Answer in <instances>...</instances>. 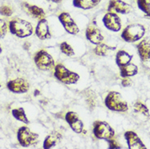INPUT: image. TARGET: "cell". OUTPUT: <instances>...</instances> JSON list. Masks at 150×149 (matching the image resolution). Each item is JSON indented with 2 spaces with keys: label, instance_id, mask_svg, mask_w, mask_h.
<instances>
[{
  "label": "cell",
  "instance_id": "cell-1",
  "mask_svg": "<svg viewBox=\"0 0 150 149\" xmlns=\"http://www.w3.org/2000/svg\"><path fill=\"white\" fill-rule=\"evenodd\" d=\"M8 27L10 33L20 38L30 37L34 32L33 26L29 21L18 17L10 20Z\"/></svg>",
  "mask_w": 150,
  "mask_h": 149
},
{
  "label": "cell",
  "instance_id": "cell-2",
  "mask_svg": "<svg viewBox=\"0 0 150 149\" xmlns=\"http://www.w3.org/2000/svg\"><path fill=\"white\" fill-rule=\"evenodd\" d=\"M105 105L109 110L113 112H124L128 110L127 103L121 94L117 91H110L108 93L105 97Z\"/></svg>",
  "mask_w": 150,
  "mask_h": 149
},
{
  "label": "cell",
  "instance_id": "cell-3",
  "mask_svg": "<svg viewBox=\"0 0 150 149\" xmlns=\"http://www.w3.org/2000/svg\"><path fill=\"white\" fill-rule=\"evenodd\" d=\"M54 77L59 82L66 85H72L77 83L80 78L77 73L70 71L61 64H58L54 67Z\"/></svg>",
  "mask_w": 150,
  "mask_h": 149
},
{
  "label": "cell",
  "instance_id": "cell-4",
  "mask_svg": "<svg viewBox=\"0 0 150 149\" xmlns=\"http://www.w3.org/2000/svg\"><path fill=\"white\" fill-rule=\"evenodd\" d=\"M145 31V28L141 24H131L124 29L121 37L125 42H135L144 37Z\"/></svg>",
  "mask_w": 150,
  "mask_h": 149
},
{
  "label": "cell",
  "instance_id": "cell-5",
  "mask_svg": "<svg viewBox=\"0 0 150 149\" xmlns=\"http://www.w3.org/2000/svg\"><path fill=\"white\" fill-rule=\"evenodd\" d=\"M93 134L98 139L108 141L114 137L115 131L108 122L104 121H96L93 124Z\"/></svg>",
  "mask_w": 150,
  "mask_h": 149
},
{
  "label": "cell",
  "instance_id": "cell-6",
  "mask_svg": "<svg viewBox=\"0 0 150 149\" xmlns=\"http://www.w3.org/2000/svg\"><path fill=\"white\" fill-rule=\"evenodd\" d=\"M17 140L20 145L24 148H28L30 146L34 145L38 141L39 135L30 130L29 127L21 126L17 131Z\"/></svg>",
  "mask_w": 150,
  "mask_h": 149
},
{
  "label": "cell",
  "instance_id": "cell-7",
  "mask_svg": "<svg viewBox=\"0 0 150 149\" xmlns=\"http://www.w3.org/2000/svg\"><path fill=\"white\" fill-rule=\"evenodd\" d=\"M34 64L38 69L48 71L55 67V60L53 57L46 50H39L34 56Z\"/></svg>",
  "mask_w": 150,
  "mask_h": 149
},
{
  "label": "cell",
  "instance_id": "cell-8",
  "mask_svg": "<svg viewBox=\"0 0 150 149\" xmlns=\"http://www.w3.org/2000/svg\"><path fill=\"white\" fill-rule=\"evenodd\" d=\"M103 24L106 29L112 32H118L122 29V20L115 12L109 11L102 19Z\"/></svg>",
  "mask_w": 150,
  "mask_h": 149
},
{
  "label": "cell",
  "instance_id": "cell-9",
  "mask_svg": "<svg viewBox=\"0 0 150 149\" xmlns=\"http://www.w3.org/2000/svg\"><path fill=\"white\" fill-rule=\"evenodd\" d=\"M59 20L63 25L65 31L72 35H76L79 33V28L76 24L74 19L72 18L69 13L68 12H61L59 16Z\"/></svg>",
  "mask_w": 150,
  "mask_h": 149
},
{
  "label": "cell",
  "instance_id": "cell-10",
  "mask_svg": "<svg viewBox=\"0 0 150 149\" xmlns=\"http://www.w3.org/2000/svg\"><path fill=\"white\" fill-rule=\"evenodd\" d=\"M7 88L12 93L24 94L28 92L30 89V83L23 78L11 80L7 83Z\"/></svg>",
  "mask_w": 150,
  "mask_h": 149
},
{
  "label": "cell",
  "instance_id": "cell-11",
  "mask_svg": "<svg viewBox=\"0 0 150 149\" xmlns=\"http://www.w3.org/2000/svg\"><path fill=\"white\" fill-rule=\"evenodd\" d=\"M64 119L66 122L69 125V126L73 131L77 134H81L83 133V129H84V125L83 122L80 120L78 114L74 112H68L65 114Z\"/></svg>",
  "mask_w": 150,
  "mask_h": 149
},
{
  "label": "cell",
  "instance_id": "cell-12",
  "mask_svg": "<svg viewBox=\"0 0 150 149\" xmlns=\"http://www.w3.org/2000/svg\"><path fill=\"white\" fill-rule=\"evenodd\" d=\"M86 37L88 41L95 45L101 43L104 40V36L101 31L94 24H91L86 28Z\"/></svg>",
  "mask_w": 150,
  "mask_h": 149
},
{
  "label": "cell",
  "instance_id": "cell-13",
  "mask_svg": "<svg viewBox=\"0 0 150 149\" xmlns=\"http://www.w3.org/2000/svg\"><path fill=\"white\" fill-rule=\"evenodd\" d=\"M131 6L122 0H110L108 6V11L120 13V14H128L131 11Z\"/></svg>",
  "mask_w": 150,
  "mask_h": 149
},
{
  "label": "cell",
  "instance_id": "cell-14",
  "mask_svg": "<svg viewBox=\"0 0 150 149\" xmlns=\"http://www.w3.org/2000/svg\"><path fill=\"white\" fill-rule=\"evenodd\" d=\"M124 137L129 149H146V147L144 144L142 140L134 131H127L124 134Z\"/></svg>",
  "mask_w": 150,
  "mask_h": 149
},
{
  "label": "cell",
  "instance_id": "cell-15",
  "mask_svg": "<svg viewBox=\"0 0 150 149\" xmlns=\"http://www.w3.org/2000/svg\"><path fill=\"white\" fill-rule=\"evenodd\" d=\"M35 34L40 40H47L52 37L48 23L45 18L38 20L35 29Z\"/></svg>",
  "mask_w": 150,
  "mask_h": 149
},
{
  "label": "cell",
  "instance_id": "cell-16",
  "mask_svg": "<svg viewBox=\"0 0 150 149\" xmlns=\"http://www.w3.org/2000/svg\"><path fill=\"white\" fill-rule=\"evenodd\" d=\"M23 8L25 9V11L29 15H30L34 18L38 19V20L45 18L46 13L44 10L36 5H30L27 3H24Z\"/></svg>",
  "mask_w": 150,
  "mask_h": 149
},
{
  "label": "cell",
  "instance_id": "cell-17",
  "mask_svg": "<svg viewBox=\"0 0 150 149\" xmlns=\"http://www.w3.org/2000/svg\"><path fill=\"white\" fill-rule=\"evenodd\" d=\"M62 134L58 131H52L51 134H49L44 139L43 142V148L50 149L57 145L62 139Z\"/></svg>",
  "mask_w": 150,
  "mask_h": 149
},
{
  "label": "cell",
  "instance_id": "cell-18",
  "mask_svg": "<svg viewBox=\"0 0 150 149\" xmlns=\"http://www.w3.org/2000/svg\"><path fill=\"white\" fill-rule=\"evenodd\" d=\"M137 52L139 54L140 60L145 62L150 60V42L147 40H142L137 46Z\"/></svg>",
  "mask_w": 150,
  "mask_h": 149
},
{
  "label": "cell",
  "instance_id": "cell-19",
  "mask_svg": "<svg viewBox=\"0 0 150 149\" xmlns=\"http://www.w3.org/2000/svg\"><path fill=\"white\" fill-rule=\"evenodd\" d=\"M102 0H73V5L75 8L83 10H89L96 8Z\"/></svg>",
  "mask_w": 150,
  "mask_h": 149
},
{
  "label": "cell",
  "instance_id": "cell-20",
  "mask_svg": "<svg viewBox=\"0 0 150 149\" xmlns=\"http://www.w3.org/2000/svg\"><path fill=\"white\" fill-rule=\"evenodd\" d=\"M119 68H120V75L122 78H131L138 73V67L131 62L122 66Z\"/></svg>",
  "mask_w": 150,
  "mask_h": 149
},
{
  "label": "cell",
  "instance_id": "cell-21",
  "mask_svg": "<svg viewBox=\"0 0 150 149\" xmlns=\"http://www.w3.org/2000/svg\"><path fill=\"white\" fill-rule=\"evenodd\" d=\"M131 60H132V56L130 55L127 52H126L124 50H120L117 52L115 60H116L117 65L119 68L127 64L130 63Z\"/></svg>",
  "mask_w": 150,
  "mask_h": 149
},
{
  "label": "cell",
  "instance_id": "cell-22",
  "mask_svg": "<svg viewBox=\"0 0 150 149\" xmlns=\"http://www.w3.org/2000/svg\"><path fill=\"white\" fill-rule=\"evenodd\" d=\"M116 50L115 47H110L109 45L105 44V43H100L96 45V48L94 49V52L96 56H108L112 52Z\"/></svg>",
  "mask_w": 150,
  "mask_h": 149
},
{
  "label": "cell",
  "instance_id": "cell-23",
  "mask_svg": "<svg viewBox=\"0 0 150 149\" xmlns=\"http://www.w3.org/2000/svg\"><path fill=\"white\" fill-rule=\"evenodd\" d=\"M11 114L14 117V118L16 119L21 122L25 123V124H30V121L27 117L26 114H25V111L23 108H14L11 110Z\"/></svg>",
  "mask_w": 150,
  "mask_h": 149
},
{
  "label": "cell",
  "instance_id": "cell-24",
  "mask_svg": "<svg viewBox=\"0 0 150 149\" xmlns=\"http://www.w3.org/2000/svg\"><path fill=\"white\" fill-rule=\"evenodd\" d=\"M134 110H135V112L141 113V114H143L146 117H150L149 110L148 107L144 104H143L142 102H140V101L135 102V104L134 105Z\"/></svg>",
  "mask_w": 150,
  "mask_h": 149
},
{
  "label": "cell",
  "instance_id": "cell-25",
  "mask_svg": "<svg viewBox=\"0 0 150 149\" xmlns=\"http://www.w3.org/2000/svg\"><path fill=\"white\" fill-rule=\"evenodd\" d=\"M137 5L147 16L150 17V0H137Z\"/></svg>",
  "mask_w": 150,
  "mask_h": 149
},
{
  "label": "cell",
  "instance_id": "cell-26",
  "mask_svg": "<svg viewBox=\"0 0 150 149\" xmlns=\"http://www.w3.org/2000/svg\"><path fill=\"white\" fill-rule=\"evenodd\" d=\"M60 50L61 52L67 56H74V50L67 42H63L60 44Z\"/></svg>",
  "mask_w": 150,
  "mask_h": 149
},
{
  "label": "cell",
  "instance_id": "cell-27",
  "mask_svg": "<svg viewBox=\"0 0 150 149\" xmlns=\"http://www.w3.org/2000/svg\"><path fill=\"white\" fill-rule=\"evenodd\" d=\"M13 13V10L11 7L7 6V5H4L0 8V14L2 16H11Z\"/></svg>",
  "mask_w": 150,
  "mask_h": 149
},
{
  "label": "cell",
  "instance_id": "cell-28",
  "mask_svg": "<svg viewBox=\"0 0 150 149\" xmlns=\"http://www.w3.org/2000/svg\"><path fill=\"white\" fill-rule=\"evenodd\" d=\"M8 32V25L7 23L4 21L3 19L0 18V37L3 38Z\"/></svg>",
  "mask_w": 150,
  "mask_h": 149
},
{
  "label": "cell",
  "instance_id": "cell-29",
  "mask_svg": "<svg viewBox=\"0 0 150 149\" xmlns=\"http://www.w3.org/2000/svg\"><path fill=\"white\" fill-rule=\"evenodd\" d=\"M109 142V148L110 149H115V148H122V146L117 142L116 139L112 138L111 139L108 140Z\"/></svg>",
  "mask_w": 150,
  "mask_h": 149
},
{
  "label": "cell",
  "instance_id": "cell-30",
  "mask_svg": "<svg viewBox=\"0 0 150 149\" xmlns=\"http://www.w3.org/2000/svg\"><path fill=\"white\" fill-rule=\"evenodd\" d=\"M131 84H132V81L130 78H123L122 81V86L123 87H128L131 86Z\"/></svg>",
  "mask_w": 150,
  "mask_h": 149
},
{
  "label": "cell",
  "instance_id": "cell-31",
  "mask_svg": "<svg viewBox=\"0 0 150 149\" xmlns=\"http://www.w3.org/2000/svg\"><path fill=\"white\" fill-rule=\"evenodd\" d=\"M23 47H24V48L25 49V50H28V49H29V47H30V44L29 43V42H26L24 44V46H23Z\"/></svg>",
  "mask_w": 150,
  "mask_h": 149
},
{
  "label": "cell",
  "instance_id": "cell-32",
  "mask_svg": "<svg viewBox=\"0 0 150 149\" xmlns=\"http://www.w3.org/2000/svg\"><path fill=\"white\" fill-rule=\"evenodd\" d=\"M48 1H50V2H52V3H55V4H59V3H60L62 0H48Z\"/></svg>",
  "mask_w": 150,
  "mask_h": 149
},
{
  "label": "cell",
  "instance_id": "cell-33",
  "mask_svg": "<svg viewBox=\"0 0 150 149\" xmlns=\"http://www.w3.org/2000/svg\"><path fill=\"white\" fill-rule=\"evenodd\" d=\"M3 52V49H2V47H1V44H0V54Z\"/></svg>",
  "mask_w": 150,
  "mask_h": 149
},
{
  "label": "cell",
  "instance_id": "cell-34",
  "mask_svg": "<svg viewBox=\"0 0 150 149\" xmlns=\"http://www.w3.org/2000/svg\"><path fill=\"white\" fill-rule=\"evenodd\" d=\"M0 87H1V82H0Z\"/></svg>",
  "mask_w": 150,
  "mask_h": 149
}]
</instances>
